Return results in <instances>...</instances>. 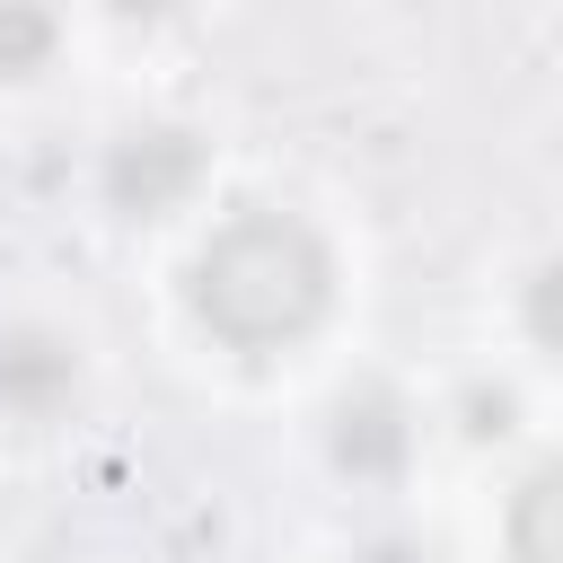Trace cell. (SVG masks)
I'll return each mask as SVG.
<instances>
[{
	"mask_svg": "<svg viewBox=\"0 0 563 563\" xmlns=\"http://www.w3.org/2000/svg\"><path fill=\"white\" fill-rule=\"evenodd\" d=\"M466 413H475L466 431H510V396H501V387H493V396H466Z\"/></svg>",
	"mask_w": 563,
	"mask_h": 563,
	"instance_id": "cell-7",
	"label": "cell"
},
{
	"mask_svg": "<svg viewBox=\"0 0 563 563\" xmlns=\"http://www.w3.org/2000/svg\"><path fill=\"white\" fill-rule=\"evenodd\" d=\"M106 9H114V18H141V26H150V18H167L176 0H106Z\"/></svg>",
	"mask_w": 563,
	"mask_h": 563,
	"instance_id": "cell-8",
	"label": "cell"
},
{
	"mask_svg": "<svg viewBox=\"0 0 563 563\" xmlns=\"http://www.w3.org/2000/svg\"><path fill=\"white\" fill-rule=\"evenodd\" d=\"M53 44H62L53 0H0V79L44 70V62H53Z\"/></svg>",
	"mask_w": 563,
	"mask_h": 563,
	"instance_id": "cell-5",
	"label": "cell"
},
{
	"mask_svg": "<svg viewBox=\"0 0 563 563\" xmlns=\"http://www.w3.org/2000/svg\"><path fill=\"white\" fill-rule=\"evenodd\" d=\"M70 387H79V352L53 325H0V413L44 422L70 405Z\"/></svg>",
	"mask_w": 563,
	"mask_h": 563,
	"instance_id": "cell-3",
	"label": "cell"
},
{
	"mask_svg": "<svg viewBox=\"0 0 563 563\" xmlns=\"http://www.w3.org/2000/svg\"><path fill=\"white\" fill-rule=\"evenodd\" d=\"M194 185H202V141L185 123H132V132H114V150H106V202L123 220H167L176 202H194Z\"/></svg>",
	"mask_w": 563,
	"mask_h": 563,
	"instance_id": "cell-2",
	"label": "cell"
},
{
	"mask_svg": "<svg viewBox=\"0 0 563 563\" xmlns=\"http://www.w3.org/2000/svg\"><path fill=\"white\" fill-rule=\"evenodd\" d=\"M545 519H554V475L537 466V475L519 484V510H510V545H519V563H554V537H545Z\"/></svg>",
	"mask_w": 563,
	"mask_h": 563,
	"instance_id": "cell-6",
	"label": "cell"
},
{
	"mask_svg": "<svg viewBox=\"0 0 563 563\" xmlns=\"http://www.w3.org/2000/svg\"><path fill=\"white\" fill-rule=\"evenodd\" d=\"M405 457H413V413L387 387H352L334 405V466L387 484V475H405Z\"/></svg>",
	"mask_w": 563,
	"mask_h": 563,
	"instance_id": "cell-4",
	"label": "cell"
},
{
	"mask_svg": "<svg viewBox=\"0 0 563 563\" xmlns=\"http://www.w3.org/2000/svg\"><path fill=\"white\" fill-rule=\"evenodd\" d=\"M325 308H334V255L299 211L246 202L194 255V317L246 361L308 343L325 325Z\"/></svg>",
	"mask_w": 563,
	"mask_h": 563,
	"instance_id": "cell-1",
	"label": "cell"
}]
</instances>
